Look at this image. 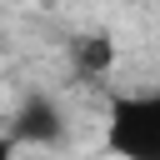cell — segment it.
I'll return each instance as SVG.
<instances>
[{
	"label": "cell",
	"mask_w": 160,
	"mask_h": 160,
	"mask_svg": "<svg viewBox=\"0 0 160 160\" xmlns=\"http://www.w3.org/2000/svg\"><path fill=\"white\" fill-rule=\"evenodd\" d=\"M100 130L115 160H160V85L120 90L105 105Z\"/></svg>",
	"instance_id": "6da1fadb"
},
{
	"label": "cell",
	"mask_w": 160,
	"mask_h": 160,
	"mask_svg": "<svg viewBox=\"0 0 160 160\" xmlns=\"http://www.w3.org/2000/svg\"><path fill=\"white\" fill-rule=\"evenodd\" d=\"M65 130H70V120H65V105L55 95H30L15 110V125H10V135L20 140V150L25 145H55Z\"/></svg>",
	"instance_id": "7a4b0ae2"
},
{
	"label": "cell",
	"mask_w": 160,
	"mask_h": 160,
	"mask_svg": "<svg viewBox=\"0 0 160 160\" xmlns=\"http://www.w3.org/2000/svg\"><path fill=\"white\" fill-rule=\"evenodd\" d=\"M0 160H20V140H15L10 130L0 135Z\"/></svg>",
	"instance_id": "3957f363"
}]
</instances>
